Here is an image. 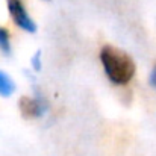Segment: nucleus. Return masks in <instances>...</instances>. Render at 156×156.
Here are the masks:
<instances>
[{
  "instance_id": "obj_1",
  "label": "nucleus",
  "mask_w": 156,
  "mask_h": 156,
  "mask_svg": "<svg viewBox=\"0 0 156 156\" xmlns=\"http://www.w3.org/2000/svg\"><path fill=\"white\" fill-rule=\"evenodd\" d=\"M100 61L105 74L114 85H126L132 80L136 71L133 59L126 52L106 44L100 50Z\"/></svg>"
},
{
  "instance_id": "obj_2",
  "label": "nucleus",
  "mask_w": 156,
  "mask_h": 156,
  "mask_svg": "<svg viewBox=\"0 0 156 156\" xmlns=\"http://www.w3.org/2000/svg\"><path fill=\"white\" fill-rule=\"evenodd\" d=\"M20 112L24 118H41L49 111V102L43 96V93L35 88V97L23 96L18 100Z\"/></svg>"
},
{
  "instance_id": "obj_3",
  "label": "nucleus",
  "mask_w": 156,
  "mask_h": 156,
  "mask_svg": "<svg viewBox=\"0 0 156 156\" xmlns=\"http://www.w3.org/2000/svg\"><path fill=\"white\" fill-rule=\"evenodd\" d=\"M8 11H9L14 23L20 29H23V30H26L29 34H35L37 32L35 21L30 18V15L27 14V11L24 9V6H23V3L20 0H9L8 2Z\"/></svg>"
},
{
  "instance_id": "obj_4",
  "label": "nucleus",
  "mask_w": 156,
  "mask_h": 156,
  "mask_svg": "<svg viewBox=\"0 0 156 156\" xmlns=\"http://www.w3.org/2000/svg\"><path fill=\"white\" fill-rule=\"evenodd\" d=\"M15 91V83L14 80L3 71H0V96L2 97H9Z\"/></svg>"
},
{
  "instance_id": "obj_5",
  "label": "nucleus",
  "mask_w": 156,
  "mask_h": 156,
  "mask_svg": "<svg viewBox=\"0 0 156 156\" xmlns=\"http://www.w3.org/2000/svg\"><path fill=\"white\" fill-rule=\"evenodd\" d=\"M0 50L5 55H11V41H9V32L0 26Z\"/></svg>"
},
{
  "instance_id": "obj_6",
  "label": "nucleus",
  "mask_w": 156,
  "mask_h": 156,
  "mask_svg": "<svg viewBox=\"0 0 156 156\" xmlns=\"http://www.w3.org/2000/svg\"><path fill=\"white\" fill-rule=\"evenodd\" d=\"M32 68L35 70V71H40L41 70V67H43V64H41V50H38V52L35 53L34 56H32Z\"/></svg>"
},
{
  "instance_id": "obj_7",
  "label": "nucleus",
  "mask_w": 156,
  "mask_h": 156,
  "mask_svg": "<svg viewBox=\"0 0 156 156\" xmlns=\"http://www.w3.org/2000/svg\"><path fill=\"white\" fill-rule=\"evenodd\" d=\"M149 82H150V85L153 87L156 90V65L153 67V70L150 71V76H149Z\"/></svg>"
}]
</instances>
